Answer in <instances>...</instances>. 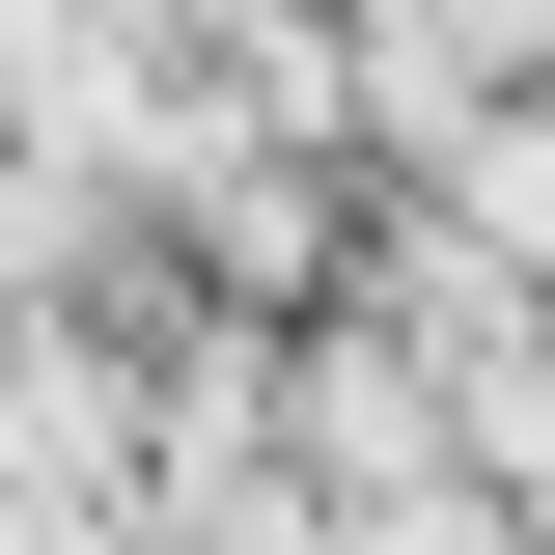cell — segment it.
Masks as SVG:
<instances>
[{
    "mask_svg": "<svg viewBox=\"0 0 555 555\" xmlns=\"http://www.w3.org/2000/svg\"><path fill=\"white\" fill-rule=\"evenodd\" d=\"M334 28H361V139H389V167L473 112V83H528V56H555V0H334Z\"/></svg>",
    "mask_w": 555,
    "mask_h": 555,
    "instance_id": "6da1fadb",
    "label": "cell"
}]
</instances>
